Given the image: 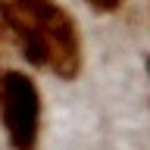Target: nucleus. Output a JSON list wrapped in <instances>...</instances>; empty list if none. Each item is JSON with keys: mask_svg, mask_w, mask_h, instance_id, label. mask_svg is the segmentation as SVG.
<instances>
[{"mask_svg": "<svg viewBox=\"0 0 150 150\" xmlns=\"http://www.w3.org/2000/svg\"><path fill=\"white\" fill-rule=\"evenodd\" d=\"M35 19L41 44H44V66H50L59 78H75L81 69V38L72 16L53 0H44L41 6L28 9Z\"/></svg>", "mask_w": 150, "mask_h": 150, "instance_id": "obj_1", "label": "nucleus"}, {"mask_svg": "<svg viewBox=\"0 0 150 150\" xmlns=\"http://www.w3.org/2000/svg\"><path fill=\"white\" fill-rule=\"evenodd\" d=\"M0 112L13 150H35L41 131V94L25 72H6L0 81Z\"/></svg>", "mask_w": 150, "mask_h": 150, "instance_id": "obj_2", "label": "nucleus"}, {"mask_svg": "<svg viewBox=\"0 0 150 150\" xmlns=\"http://www.w3.org/2000/svg\"><path fill=\"white\" fill-rule=\"evenodd\" d=\"M122 0H88V6H94V9H100V13H112V9L119 6Z\"/></svg>", "mask_w": 150, "mask_h": 150, "instance_id": "obj_3", "label": "nucleus"}]
</instances>
